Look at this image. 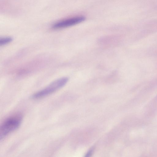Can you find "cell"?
Wrapping results in <instances>:
<instances>
[{"mask_svg": "<svg viewBox=\"0 0 157 157\" xmlns=\"http://www.w3.org/2000/svg\"><path fill=\"white\" fill-rule=\"evenodd\" d=\"M12 40V38L9 37H4L0 39V45H4L10 43Z\"/></svg>", "mask_w": 157, "mask_h": 157, "instance_id": "cell-4", "label": "cell"}, {"mask_svg": "<svg viewBox=\"0 0 157 157\" xmlns=\"http://www.w3.org/2000/svg\"><path fill=\"white\" fill-rule=\"evenodd\" d=\"M93 152L92 149H91L90 151H89L87 154L86 155V156H90V155H91L92 152Z\"/></svg>", "mask_w": 157, "mask_h": 157, "instance_id": "cell-5", "label": "cell"}, {"mask_svg": "<svg viewBox=\"0 0 157 157\" xmlns=\"http://www.w3.org/2000/svg\"><path fill=\"white\" fill-rule=\"evenodd\" d=\"M22 118L21 115L17 114L8 117L3 122L0 128V140L19 128Z\"/></svg>", "mask_w": 157, "mask_h": 157, "instance_id": "cell-1", "label": "cell"}, {"mask_svg": "<svg viewBox=\"0 0 157 157\" xmlns=\"http://www.w3.org/2000/svg\"><path fill=\"white\" fill-rule=\"evenodd\" d=\"M86 19L83 16H78L67 19L57 22L53 25L54 29H60L71 26L84 21Z\"/></svg>", "mask_w": 157, "mask_h": 157, "instance_id": "cell-3", "label": "cell"}, {"mask_svg": "<svg viewBox=\"0 0 157 157\" xmlns=\"http://www.w3.org/2000/svg\"><path fill=\"white\" fill-rule=\"evenodd\" d=\"M68 80V78L67 77L59 78L44 88L35 93L32 96V98L34 99H38L50 95L63 87Z\"/></svg>", "mask_w": 157, "mask_h": 157, "instance_id": "cell-2", "label": "cell"}]
</instances>
